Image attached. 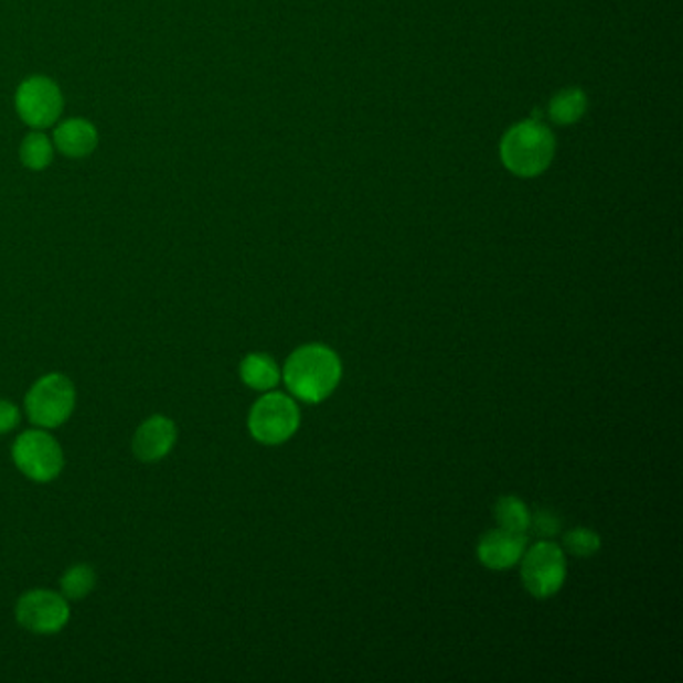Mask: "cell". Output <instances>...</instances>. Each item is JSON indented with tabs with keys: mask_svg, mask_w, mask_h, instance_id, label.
I'll list each match as a JSON object with an SVG mask.
<instances>
[{
	"mask_svg": "<svg viewBox=\"0 0 683 683\" xmlns=\"http://www.w3.org/2000/svg\"><path fill=\"white\" fill-rule=\"evenodd\" d=\"M53 145L56 151L68 159H87L97 151V127L81 117L63 120L53 132Z\"/></svg>",
	"mask_w": 683,
	"mask_h": 683,
	"instance_id": "11",
	"label": "cell"
},
{
	"mask_svg": "<svg viewBox=\"0 0 683 683\" xmlns=\"http://www.w3.org/2000/svg\"><path fill=\"white\" fill-rule=\"evenodd\" d=\"M177 441V427L164 415H152L137 429L132 453L142 463H157L171 453Z\"/></svg>",
	"mask_w": 683,
	"mask_h": 683,
	"instance_id": "9",
	"label": "cell"
},
{
	"mask_svg": "<svg viewBox=\"0 0 683 683\" xmlns=\"http://www.w3.org/2000/svg\"><path fill=\"white\" fill-rule=\"evenodd\" d=\"M555 141L552 130L540 120H525L503 137L501 159L511 173L535 177L543 173L554 159Z\"/></svg>",
	"mask_w": 683,
	"mask_h": 683,
	"instance_id": "2",
	"label": "cell"
},
{
	"mask_svg": "<svg viewBox=\"0 0 683 683\" xmlns=\"http://www.w3.org/2000/svg\"><path fill=\"white\" fill-rule=\"evenodd\" d=\"M587 109V98L577 88H567L554 97L549 105V115L559 125H572L575 120L581 119Z\"/></svg>",
	"mask_w": 683,
	"mask_h": 683,
	"instance_id": "15",
	"label": "cell"
},
{
	"mask_svg": "<svg viewBox=\"0 0 683 683\" xmlns=\"http://www.w3.org/2000/svg\"><path fill=\"white\" fill-rule=\"evenodd\" d=\"M241 380L250 389H273L281 380V371L271 355L250 353L241 363Z\"/></svg>",
	"mask_w": 683,
	"mask_h": 683,
	"instance_id": "12",
	"label": "cell"
},
{
	"mask_svg": "<svg viewBox=\"0 0 683 683\" xmlns=\"http://www.w3.org/2000/svg\"><path fill=\"white\" fill-rule=\"evenodd\" d=\"M282 380L301 402H323L341 381V361L326 345H305L287 359Z\"/></svg>",
	"mask_w": 683,
	"mask_h": 683,
	"instance_id": "1",
	"label": "cell"
},
{
	"mask_svg": "<svg viewBox=\"0 0 683 683\" xmlns=\"http://www.w3.org/2000/svg\"><path fill=\"white\" fill-rule=\"evenodd\" d=\"M12 459L22 473L36 483H49L65 467L63 449L55 437L43 429H31L14 441Z\"/></svg>",
	"mask_w": 683,
	"mask_h": 683,
	"instance_id": "5",
	"label": "cell"
},
{
	"mask_svg": "<svg viewBox=\"0 0 683 683\" xmlns=\"http://www.w3.org/2000/svg\"><path fill=\"white\" fill-rule=\"evenodd\" d=\"M14 109L22 122L31 129H49L61 119L65 109L63 90L49 76H29L17 88Z\"/></svg>",
	"mask_w": 683,
	"mask_h": 683,
	"instance_id": "4",
	"label": "cell"
},
{
	"mask_svg": "<svg viewBox=\"0 0 683 683\" xmlns=\"http://www.w3.org/2000/svg\"><path fill=\"white\" fill-rule=\"evenodd\" d=\"M564 547L575 557H591L599 552L601 540L596 532L586 527H575L564 535Z\"/></svg>",
	"mask_w": 683,
	"mask_h": 683,
	"instance_id": "17",
	"label": "cell"
},
{
	"mask_svg": "<svg viewBox=\"0 0 683 683\" xmlns=\"http://www.w3.org/2000/svg\"><path fill=\"white\" fill-rule=\"evenodd\" d=\"M71 618L66 597L49 589L26 591L17 601V621L33 633H56L65 628Z\"/></svg>",
	"mask_w": 683,
	"mask_h": 683,
	"instance_id": "8",
	"label": "cell"
},
{
	"mask_svg": "<svg viewBox=\"0 0 683 683\" xmlns=\"http://www.w3.org/2000/svg\"><path fill=\"white\" fill-rule=\"evenodd\" d=\"M95 584H97V574L90 565H73L61 577V591L66 599H83L95 589Z\"/></svg>",
	"mask_w": 683,
	"mask_h": 683,
	"instance_id": "16",
	"label": "cell"
},
{
	"mask_svg": "<svg viewBox=\"0 0 683 683\" xmlns=\"http://www.w3.org/2000/svg\"><path fill=\"white\" fill-rule=\"evenodd\" d=\"M19 157L22 167H26L29 171H44L53 163L55 145L43 130L33 129L22 139Z\"/></svg>",
	"mask_w": 683,
	"mask_h": 683,
	"instance_id": "13",
	"label": "cell"
},
{
	"mask_svg": "<svg viewBox=\"0 0 683 683\" xmlns=\"http://www.w3.org/2000/svg\"><path fill=\"white\" fill-rule=\"evenodd\" d=\"M525 545H527L525 533L510 532L503 527L491 530L479 540V562L489 569H508L520 562Z\"/></svg>",
	"mask_w": 683,
	"mask_h": 683,
	"instance_id": "10",
	"label": "cell"
},
{
	"mask_svg": "<svg viewBox=\"0 0 683 683\" xmlns=\"http://www.w3.org/2000/svg\"><path fill=\"white\" fill-rule=\"evenodd\" d=\"M24 409L34 425L43 429L58 427L75 409V387L61 373L44 375L26 393Z\"/></svg>",
	"mask_w": 683,
	"mask_h": 683,
	"instance_id": "3",
	"label": "cell"
},
{
	"mask_svg": "<svg viewBox=\"0 0 683 683\" xmlns=\"http://www.w3.org/2000/svg\"><path fill=\"white\" fill-rule=\"evenodd\" d=\"M299 424L301 415L297 405L282 393L263 395L249 413L250 435L263 445L285 444L294 437Z\"/></svg>",
	"mask_w": 683,
	"mask_h": 683,
	"instance_id": "6",
	"label": "cell"
},
{
	"mask_svg": "<svg viewBox=\"0 0 683 683\" xmlns=\"http://www.w3.org/2000/svg\"><path fill=\"white\" fill-rule=\"evenodd\" d=\"M530 517H532V513L527 510V505L515 495H503L495 503V520H498L499 527H503V530L527 533Z\"/></svg>",
	"mask_w": 683,
	"mask_h": 683,
	"instance_id": "14",
	"label": "cell"
},
{
	"mask_svg": "<svg viewBox=\"0 0 683 683\" xmlns=\"http://www.w3.org/2000/svg\"><path fill=\"white\" fill-rule=\"evenodd\" d=\"M523 557L521 579L523 586L537 599L552 597L564 587L567 577L564 549L554 542H540Z\"/></svg>",
	"mask_w": 683,
	"mask_h": 683,
	"instance_id": "7",
	"label": "cell"
},
{
	"mask_svg": "<svg viewBox=\"0 0 683 683\" xmlns=\"http://www.w3.org/2000/svg\"><path fill=\"white\" fill-rule=\"evenodd\" d=\"M21 421V413L17 405L0 399V435L9 434Z\"/></svg>",
	"mask_w": 683,
	"mask_h": 683,
	"instance_id": "19",
	"label": "cell"
},
{
	"mask_svg": "<svg viewBox=\"0 0 683 683\" xmlns=\"http://www.w3.org/2000/svg\"><path fill=\"white\" fill-rule=\"evenodd\" d=\"M562 530V520L552 510H537L530 517L527 532L537 535L540 540H552Z\"/></svg>",
	"mask_w": 683,
	"mask_h": 683,
	"instance_id": "18",
	"label": "cell"
}]
</instances>
